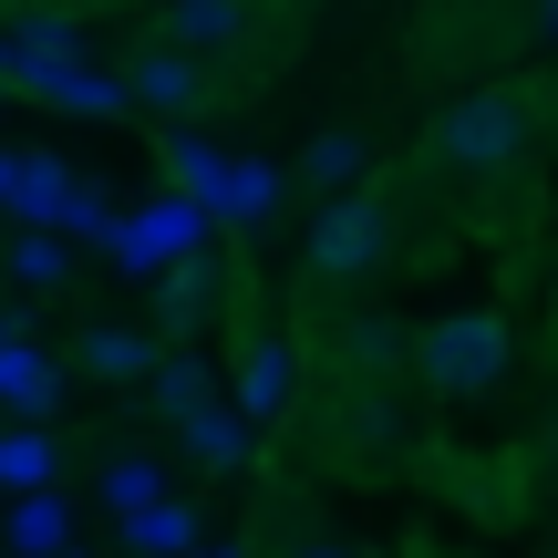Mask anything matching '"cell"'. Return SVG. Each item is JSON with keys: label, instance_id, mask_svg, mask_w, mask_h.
Returning a JSON list of instances; mask_svg holds the SVG:
<instances>
[{"label": "cell", "instance_id": "obj_5", "mask_svg": "<svg viewBox=\"0 0 558 558\" xmlns=\"http://www.w3.org/2000/svg\"><path fill=\"white\" fill-rule=\"evenodd\" d=\"M83 186H73V166L62 156H41V145H0V218H21V228H62V207H73Z\"/></svg>", "mask_w": 558, "mask_h": 558}, {"label": "cell", "instance_id": "obj_6", "mask_svg": "<svg viewBox=\"0 0 558 558\" xmlns=\"http://www.w3.org/2000/svg\"><path fill=\"white\" fill-rule=\"evenodd\" d=\"M21 94L52 104V114H94V124H114L124 104H135V83H124L114 62H41V73H21Z\"/></svg>", "mask_w": 558, "mask_h": 558}, {"label": "cell", "instance_id": "obj_23", "mask_svg": "<svg viewBox=\"0 0 558 558\" xmlns=\"http://www.w3.org/2000/svg\"><path fill=\"white\" fill-rule=\"evenodd\" d=\"M124 538H135V558H197V507H145L135 527H124Z\"/></svg>", "mask_w": 558, "mask_h": 558}, {"label": "cell", "instance_id": "obj_9", "mask_svg": "<svg viewBox=\"0 0 558 558\" xmlns=\"http://www.w3.org/2000/svg\"><path fill=\"white\" fill-rule=\"evenodd\" d=\"M124 83H135V104H156V114H177V124L207 104V62H197V52H177V41L135 52V62H124Z\"/></svg>", "mask_w": 558, "mask_h": 558}, {"label": "cell", "instance_id": "obj_3", "mask_svg": "<svg viewBox=\"0 0 558 558\" xmlns=\"http://www.w3.org/2000/svg\"><path fill=\"white\" fill-rule=\"evenodd\" d=\"M300 259H311V279H373L383 259H393V207L373 197V186H362V197H331L311 218V248H300Z\"/></svg>", "mask_w": 558, "mask_h": 558}, {"label": "cell", "instance_id": "obj_29", "mask_svg": "<svg viewBox=\"0 0 558 558\" xmlns=\"http://www.w3.org/2000/svg\"><path fill=\"white\" fill-rule=\"evenodd\" d=\"M0 104H11V83H0Z\"/></svg>", "mask_w": 558, "mask_h": 558}, {"label": "cell", "instance_id": "obj_11", "mask_svg": "<svg viewBox=\"0 0 558 558\" xmlns=\"http://www.w3.org/2000/svg\"><path fill=\"white\" fill-rule=\"evenodd\" d=\"M218 290H228V279H218V259L166 269V279H156V331H166V341H197L207 320H218Z\"/></svg>", "mask_w": 558, "mask_h": 558}, {"label": "cell", "instance_id": "obj_26", "mask_svg": "<svg viewBox=\"0 0 558 558\" xmlns=\"http://www.w3.org/2000/svg\"><path fill=\"white\" fill-rule=\"evenodd\" d=\"M527 32H538V41H558V0H527Z\"/></svg>", "mask_w": 558, "mask_h": 558}, {"label": "cell", "instance_id": "obj_30", "mask_svg": "<svg viewBox=\"0 0 558 558\" xmlns=\"http://www.w3.org/2000/svg\"><path fill=\"white\" fill-rule=\"evenodd\" d=\"M548 456H558V435H548Z\"/></svg>", "mask_w": 558, "mask_h": 558}, {"label": "cell", "instance_id": "obj_31", "mask_svg": "<svg viewBox=\"0 0 558 558\" xmlns=\"http://www.w3.org/2000/svg\"><path fill=\"white\" fill-rule=\"evenodd\" d=\"M0 558H11V548H0Z\"/></svg>", "mask_w": 558, "mask_h": 558}, {"label": "cell", "instance_id": "obj_10", "mask_svg": "<svg viewBox=\"0 0 558 558\" xmlns=\"http://www.w3.org/2000/svg\"><path fill=\"white\" fill-rule=\"evenodd\" d=\"M279 197H290V166H269V156H228V177H218V197H207V218L259 228V218H279Z\"/></svg>", "mask_w": 558, "mask_h": 558}, {"label": "cell", "instance_id": "obj_7", "mask_svg": "<svg viewBox=\"0 0 558 558\" xmlns=\"http://www.w3.org/2000/svg\"><path fill=\"white\" fill-rule=\"evenodd\" d=\"M290 393H300V341L259 331V341L239 352V383H228V403H239L248 424H279V414H290Z\"/></svg>", "mask_w": 558, "mask_h": 558}, {"label": "cell", "instance_id": "obj_28", "mask_svg": "<svg viewBox=\"0 0 558 558\" xmlns=\"http://www.w3.org/2000/svg\"><path fill=\"white\" fill-rule=\"evenodd\" d=\"M207 558H248V548H207Z\"/></svg>", "mask_w": 558, "mask_h": 558}, {"label": "cell", "instance_id": "obj_8", "mask_svg": "<svg viewBox=\"0 0 558 558\" xmlns=\"http://www.w3.org/2000/svg\"><path fill=\"white\" fill-rule=\"evenodd\" d=\"M73 362H83L94 383H156V373H166V341L145 331V320H94V331L73 341Z\"/></svg>", "mask_w": 558, "mask_h": 558}, {"label": "cell", "instance_id": "obj_21", "mask_svg": "<svg viewBox=\"0 0 558 558\" xmlns=\"http://www.w3.org/2000/svg\"><path fill=\"white\" fill-rule=\"evenodd\" d=\"M0 269H11L21 290H62V279H73V239H52V228H11Z\"/></svg>", "mask_w": 558, "mask_h": 558}, {"label": "cell", "instance_id": "obj_17", "mask_svg": "<svg viewBox=\"0 0 558 558\" xmlns=\"http://www.w3.org/2000/svg\"><path fill=\"white\" fill-rule=\"evenodd\" d=\"M393 362H414V331H403L393 311H352L341 320V373H393Z\"/></svg>", "mask_w": 558, "mask_h": 558}, {"label": "cell", "instance_id": "obj_32", "mask_svg": "<svg viewBox=\"0 0 558 558\" xmlns=\"http://www.w3.org/2000/svg\"><path fill=\"white\" fill-rule=\"evenodd\" d=\"M197 558H207V548H197Z\"/></svg>", "mask_w": 558, "mask_h": 558}, {"label": "cell", "instance_id": "obj_19", "mask_svg": "<svg viewBox=\"0 0 558 558\" xmlns=\"http://www.w3.org/2000/svg\"><path fill=\"white\" fill-rule=\"evenodd\" d=\"M207 403H228V393H218V373H207L197 352H166V373H156V414H166V424L186 435V424H197Z\"/></svg>", "mask_w": 558, "mask_h": 558}, {"label": "cell", "instance_id": "obj_20", "mask_svg": "<svg viewBox=\"0 0 558 558\" xmlns=\"http://www.w3.org/2000/svg\"><path fill=\"white\" fill-rule=\"evenodd\" d=\"M52 465H62V445L41 435V424H11V435H0V497H41Z\"/></svg>", "mask_w": 558, "mask_h": 558}, {"label": "cell", "instance_id": "obj_12", "mask_svg": "<svg viewBox=\"0 0 558 558\" xmlns=\"http://www.w3.org/2000/svg\"><path fill=\"white\" fill-rule=\"evenodd\" d=\"M0 548H11V558H73V497H62V486H41V497H11V518H0Z\"/></svg>", "mask_w": 558, "mask_h": 558}, {"label": "cell", "instance_id": "obj_27", "mask_svg": "<svg viewBox=\"0 0 558 558\" xmlns=\"http://www.w3.org/2000/svg\"><path fill=\"white\" fill-rule=\"evenodd\" d=\"M11 341H32V331H21V320H11V311H0V352H11Z\"/></svg>", "mask_w": 558, "mask_h": 558}, {"label": "cell", "instance_id": "obj_13", "mask_svg": "<svg viewBox=\"0 0 558 558\" xmlns=\"http://www.w3.org/2000/svg\"><path fill=\"white\" fill-rule=\"evenodd\" d=\"M0 32H11V62H21V73H41V62H94V32H83L73 11H11Z\"/></svg>", "mask_w": 558, "mask_h": 558}, {"label": "cell", "instance_id": "obj_22", "mask_svg": "<svg viewBox=\"0 0 558 558\" xmlns=\"http://www.w3.org/2000/svg\"><path fill=\"white\" fill-rule=\"evenodd\" d=\"M166 177H177V197H218V177H228V145H207L197 124H177V135H166Z\"/></svg>", "mask_w": 558, "mask_h": 558}, {"label": "cell", "instance_id": "obj_2", "mask_svg": "<svg viewBox=\"0 0 558 558\" xmlns=\"http://www.w3.org/2000/svg\"><path fill=\"white\" fill-rule=\"evenodd\" d=\"M518 145H527L518 94H456L435 114V166H456V177H497V166H518Z\"/></svg>", "mask_w": 558, "mask_h": 558}, {"label": "cell", "instance_id": "obj_18", "mask_svg": "<svg viewBox=\"0 0 558 558\" xmlns=\"http://www.w3.org/2000/svg\"><path fill=\"white\" fill-rule=\"evenodd\" d=\"M362 166H373V145H362V135H311V145H300V177L320 186V207H331V197H362Z\"/></svg>", "mask_w": 558, "mask_h": 558}, {"label": "cell", "instance_id": "obj_14", "mask_svg": "<svg viewBox=\"0 0 558 558\" xmlns=\"http://www.w3.org/2000/svg\"><path fill=\"white\" fill-rule=\"evenodd\" d=\"M186 456H197L207 476H248V465H259V424H248L239 403H207V414L186 424Z\"/></svg>", "mask_w": 558, "mask_h": 558}, {"label": "cell", "instance_id": "obj_1", "mask_svg": "<svg viewBox=\"0 0 558 558\" xmlns=\"http://www.w3.org/2000/svg\"><path fill=\"white\" fill-rule=\"evenodd\" d=\"M507 362H518V331H507V311H445L414 331V383L445 403H476L507 383Z\"/></svg>", "mask_w": 558, "mask_h": 558}, {"label": "cell", "instance_id": "obj_16", "mask_svg": "<svg viewBox=\"0 0 558 558\" xmlns=\"http://www.w3.org/2000/svg\"><path fill=\"white\" fill-rule=\"evenodd\" d=\"M239 32H248V0H166V41L177 52H239Z\"/></svg>", "mask_w": 558, "mask_h": 558}, {"label": "cell", "instance_id": "obj_4", "mask_svg": "<svg viewBox=\"0 0 558 558\" xmlns=\"http://www.w3.org/2000/svg\"><path fill=\"white\" fill-rule=\"evenodd\" d=\"M207 207L197 197H156L145 218H124L114 239H104V269H124V279H166V269H186V259H207Z\"/></svg>", "mask_w": 558, "mask_h": 558}, {"label": "cell", "instance_id": "obj_15", "mask_svg": "<svg viewBox=\"0 0 558 558\" xmlns=\"http://www.w3.org/2000/svg\"><path fill=\"white\" fill-rule=\"evenodd\" d=\"M0 403H11L21 424H52V403H62V362L41 352V341H11V352H0Z\"/></svg>", "mask_w": 558, "mask_h": 558}, {"label": "cell", "instance_id": "obj_25", "mask_svg": "<svg viewBox=\"0 0 558 558\" xmlns=\"http://www.w3.org/2000/svg\"><path fill=\"white\" fill-rule=\"evenodd\" d=\"M290 558H362V548H352V538H300Z\"/></svg>", "mask_w": 558, "mask_h": 558}, {"label": "cell", "instance_id": "obj_24", "mask_svg": "<svg viewBox=\"0 0 558 558\" xmlns=\"http://www.w3.org/2000/svg\"><path fill=\"white\" fill-rule=\"evenodd\" d=\"M104 507H114V518L135 527L145 507H166V476H156L145 456H114V465H104Z\"/></svg>", "mask_w": 558, "mask_h": 558}]
</instances>
